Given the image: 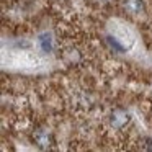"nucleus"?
Wrapping results in <instances>:
<instances>
[{
  "mask_svg": "<svg viewBox=\"0 0 152 152\" xmlns=\"http://www.w3.org/2000/svg\"><path fill=\"white\" fill-rule=\"evenodd\" d=\"M38 44H39V48L44 53H51V49H53V38H51V34L49 33L41 34L38 38Z\"/></svg>",
  "mask_w": 152,
  "mask_h": 152,
  "instance_id": "20e7f679",
  "label": "nucleus"
},
{
  "mask_svg": "<svg viewBox=\"0 0 152 152\" xmlns=\"http://www.w3.org/2000/svg\"><path fill=\"white\" fill-rule=\"evenodd\" d=\"M96 2H100V4H108V2H111V0H96Z\"/></svg>",
  "mask_w": 152,
  "mask_h": 152,
  "instance_id": "423d86ee",
  "label": "nucleus"
},
{
  "mask_svg": "<svg viewBox=\"0 0 152 152\" xmlns=\"http://www.w3.org/2000/svg\"><path fill=\"white\" fill-rule=\"evenodd\" d=\"M33 139H34V142H36V145L41 149H48L53 144V136H51V132H48L46 129H36L34 134H33Z\"/></svg>",
  "mask_w": 152,
  "mask_h": 152,
  "instance_id": "f03ea898",
  "label": "nucleus"
},
{
  "mask_svg": "<svg viewBox=\"0 0 152 152\" xmlns=\"http://www.w3.org/2000/svg\"><path fill=\"white\" fill-rule=\"evenodd\" d=\"M129 119L131 118H129V115L124 111V110L116 108L115 111L111 113V116H110V124H111L115 129H123L129 123Z\"/></svg>",
  "mask_w": 152,
  "mask_h": 152,
  "instance_id": "f257e3e1",
  "label": "nucleus"
},
{
  "mask_svg": "<svg viewBox=\"0 0 152 152\" xmlns=\"http://www.w3.org/2000/svg\"><path fill=\"white\" fill-rule=\"evenodd\" d=\"M144 8L142 0H124V10L131 15H136Z\"/></svg>",
  "mask_w": 152,
  "mask_h": 152,
  "instance_id": "7ed1b4c3",
  "label": "nucleus"
},
{
  "mask_svg": "<svg viewBox=\"0 0 152 152\" xmlns=\"http://www.w3.org/2000/svg\"><path fill=\"white\" fill-rule=\"evenodd\" d=\"M106 39H108V44L110 46H111V49H115V51H118V53H123V51H124V48L121 46V44L118 43V41L115 39V38H111V36H108L106 38Z\"/></svg>",
  "mask_w": 152,
  "mask_h": 152,
  "instance_id": "39448f33",
  "label": "nucleus"
}]
</instances>
